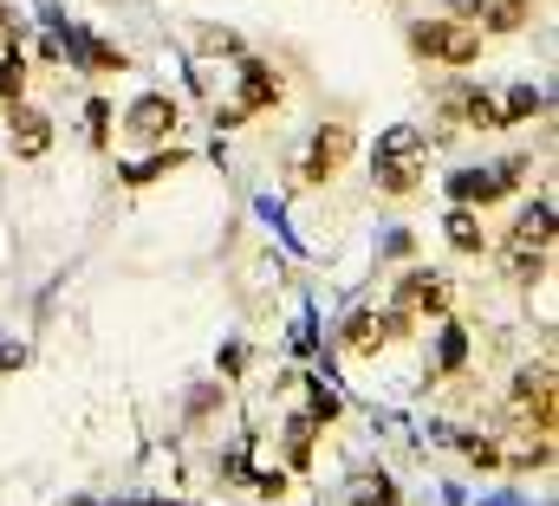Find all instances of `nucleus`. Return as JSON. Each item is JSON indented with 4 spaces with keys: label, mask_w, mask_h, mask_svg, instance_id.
Segmentation results:
<instances>
[{
    "label": "nucleus",
    "mask_w": 559,
    "mask_h": 506,
    "mask_svg": "<svg viewBox=\"0 0 559 506\" xmlns=\"http://www.w3.org/2000/svg\"><path fill=\"white\" fill-rule=\"evenodd\" d=\"M371 176H378V189L384 195H417L423 176H429V136L411 124H391L384 136H378V149H371Z\"/></svg>",
    "instance_id": "obj_1"
},
{
    "label": "nucleus",
    "mask_w": 559,
    "mask_h": 506,
    "mask_svg": "<svg viewBox=\"0 0 559 506\" xmlns=\"http://www.w3.org/2000/svg\"><path fill=\"white\" fill-rule=\"evenodd\" d=\"M411 52H417L423 65H455V72H468V65L481 59V26H468V20H417V26H411Z\"/></svg>",
    "instance_id": "obj_2"
},
{
    "label": "nucleus",
    "mask_w": 559,
    "mask_h": 506,
    "mask_svg": "<svg viewBox=\"0 0 559 506\" xmlns=\"http://www.w3.org/2000/svg\"><path fill=\"white\" fill-rule=\"evenodd\" d=\"M508 409H514V422H521V442H547V435H554V364L521 371Z\"/></svg>",
    "instance_id": "obj_3"
},
{
    "label": "nucleus",
    "mask_w": 559,
    "mask_h": 506,
    "mask_svg": "<svg viewBox=\"0 0 559 506\" xmlns=\"http://www.w3.org/2000/svg\"><path fill=\"white\" fill-rule=\"evenodd\" d=\"M436 118H442V136H455V130H501V105L481 92V85H442L436 92Z\"/></svg>",
    "instance_id": "obj_4"
},
{
    "label": "nucleus",
    "mask_w": 559,
    "mask_h": 506,
    "mask_svg": "<svg viewBox=\"0 0 559 506\" xmlns=\"http://www.w3.org/2000/svg\"><path fill=\"white\" fill-rule=\"evenodd\" d=\"M514 176H527V162L514 156V162H501V169H462L455 182H449V195L462 202V208H488V202H501V195H514Z\"/></svg>",
    "instance_id": "obj_5"
},
{
    "label": "nucleus",
    "mask_w": 559,
    "mask_h": 506,
    "mask_svg": "<svg viewBox=\"0 0 559 506\" xmlns=\"http://www.w3.org/2000/svg\"><path fill=\"white\" fill-rule=\"evenodd\" d=\"M345 162H352V124H325L312 136L306 162H299V182H332Z\"/></svg>",
    "instance_id": "obj_6"
},
{
    "label": "nucleus",
    "mask_w": 559,
    "mask_h": 506,
    "mask_svg": "<svg viewBox=\"0 0 559 506\" xmlns=\"http://www.w3.org/2000/svg\"><path fill=\"white\" fill-rule=\"evenodd\" d=\"M7 143H13L20 162H39L52 149V118L33 111V105H7Z\"/></svg>",
    "instance_id": "obj_7"
},
{
    "label": "nucleus",
    "mask_w": 559,
    "mask_h": 506,
    "mask_svg": "<svg viewBox=\"0 0 559 506\" xmlns=\"http://www.w3.org/2000/svg\"><path fill=\"white\" fill-rule=\"evenodd\" d=\"M169 130H176V98H163V92H143L124 111V136L131 143H169Z\"/></svg>",
    "instance_id": "obj_8"
},
{
    "label": "nucleus",
    "mask_w": 559,
    "mask_h": 506,
    "mask_svg": "<svg viewBox=\"0 0 559 506\" xmlns=\"http://www.w3.org/2000/svg\"><path fill=\"white\" fill-rule=\"evenodd\" d=\"M534 20V0H468V26L481 33H521Z\"/></svg>",
    "instance_id": "obj_9"
},
{
    "label": "nucleus",
    "mask_w": 559,
    "mask_h": 506,
    "mask_svg": "<svg viewBox=\"0 0 559 506\" xmlns=\"http://www.w3.org/2000/svg\"><path fill=\"white\" fill-rule=\"evenodd\" d=\"M397 305H404V312L417 305V312H436V318H442V312L455 305V292H449V279H442V273H411V279L397 286Z\"/></svg>",
    "instance_id": "obj_10"
},
{
    "label": "nucleus",
    "mask_w": 559,
    "mask_h": 506,
    "mask_svg": "<svg viewBox=\"0 0 559 506\" xmlns=\"http://www.w3.org/2000/svg\"><path fill=\"white\" fill-rule=\"evenodd\" d=\"M267 105H280V79H274V65L248 59V65H241V105H235V111L248 118V111H267Z\"/></svg>",
    "instance_id": "obj_11"
},
{
    "label": "nucleus",
    "mask_w": 559,
    "mask_h": 506,
    "mask_svg": "<svg viewBox=\"0 0 559 506\" xmlns=\"http://www.w3.org/2000/svg\"><path fill=\"white\" fill-rule=\"evenodd\" d=\"M182 162H189L182 149H156L150 162H138V169H124V182H131V189H150V182H163V176H176Z\"/></svg>",
    "instance_id": "obj_12"
},
{
    "label": "nucleus",
    "mask_w": 559,
    "mask_h": 506,
    "mask_svg": "<svg viewBox=\"0 0 559 506\" xmlns=\"http://www.w3.org/2000/svg\"><path fill=\"white\" fill-rule=\"evenodd\" d=\"M540 273H547V248H527V241L508 248V279H514V286H534Z\"/></svg>",
    "instance_id": "obj_13"
},
{
    "label": "nucleus",
    "mask_w": 559,
    "mask_h": 506,
    "mask_svg": "<svg viewBox=\"0 0 559 506\" xmlns=\"http://www.w3.org/2000/svg\"><path fill=\"white\" fill-rule=\"evenodd\" d=\"M514 241H527V248H554V208H547V202L527 208V215L514 221Z\"/></svg>",
    "instance_id": "obj_14"
},
{
    "label": "nucleus",
    "mask_w": 559,
    "mask_h": 506,
    "mask_svg": "<svg viewBox=\"0 0 559 506\" xmlns=\"http://www.w3.org/2000/svg\"><path fill=\"white\" fill-rule=\"evenodd\" d=\"M449 248H455V253H481V248H488V234H481V221H475L468 208H455V215H449Z\"/></svg>",
    "instance_id": "obj_15"
},
{
    "label": "nucleus",
    "mask_w": 559,
    "mask_h": 506,
    "mask_svg": "<svg viewBox=\"0 0 559 506\" xmlns=\"http://www.w3.org/2000/svg\"><path fill=\"white\" fill-rule=\"evenodd\" d=\"M378 345H384V325H378V318H371V312H365V318H352V325H345V351H352V358H371V351H378Z\"/></svg>",
    "instance_id": "obj_16"
},
{
    "label": "nucleus",
    "mask_w": 559,
    "mask_h": 506,
    "mask_svg": "<svg viewBox=\"0 0 559 506\" xmlns=\"http://www.w3.org/2000/svg\"><path fill=\"white\" fill-rule=\"evenodd\" d=\"M26 98V65H20V52L7 46L0 52V105H20Z\"/></svg>",
    "instance_id": "obj_17"
},
{
    "label": "nucleus",
    "mask_w": 559,
    "mask_h": 506,
    "mask_svg": "<svg viewBox=\"0 0 559 506\" xmlns=\"http://www.w3.org/2000/svg\"><path fill=\"white\" fill-rule=\"evenodd\" d=\"M286 461H293V468H306V461H312V415L286 422Z\"/></svg>",
    "instance_id": "obj_18"
},
{
    "label": "nucleus",
    "mask_w": 559,
    "mask_h": 506,
    "mask_svg": "<svg viewBox=\"0 0 559 506\" xmlns=\"http://www.w3.org/2000/svg\"><path fill=\"white\" fill-rule=\"evenodd\" d=\"M534 111H540V92H527V85H521V92H514V98L501 105V130L521 124V118H534Z\"/></svg>",
    "instance_id": "obj_19"
},
{
    "label": "nucleus",
    "mask_w": 559,
    "mask_h": 506,
    "mask_svg": "<svg viewBox=\"0 0 559 506\" xmlns=\"http://www.w3.org/2000/svg\"><path fill=\"white\" fill-rule=\"evenodd\" d=\"M468 358V338H462V325H442V371H455Z\"/></svg>",
    "instance_id": "obj_20"
},
{
    "label": "nucleus",
    "mask_w": 559,
    "mask_h": 506,
    "mask_svg": "<svg viewBox=\"0 0 559 506\" xmlns=\"http://www.w3.org/2000/svg\"><path fill=\"white\" fill-rule=\"evenodd\" d=\"M92 143H98V149L111 143V105H105V98L92 105Z\"/></svg>",
    "instance_id": "obj_21"
},
{
    "label": "nucleus",
    "mask_w": 559,
    "mask_h": 506,
    "mask_svg": "<svg viewBox=\"0 0 559 506\" xmlns=\"http://www.w3.org/2000/svg\"><path fill=\"white\" fill-rule=\"evenodd\" d=\"M202 52H241V39L235 33H202Z\"/></svg>",
    "instance_id": "obj_22"
},
{
    "label": "nucleus",
    "mask_w": 559,
    "mask_h": 506,
    "mask_svg": "<svg viewBox=\"0 0 559 506\" xmlns=\"http://www.w3.org/2000/svg\"><path fill=\"white\" fill-rule=\"evenodd\" d=\"M332 415H338V396L319 389V396H312V422H332Z\"/></svg>",
    "instance_id": "obj_23"
},
{
    "label": "nucleus",
    "mask_w": 559,
    "mask_h": 506,
    "mask_svg": "<svg viewBox=\"0 0 559 506\" xmlns=\"http://www.w3.org/2000/svg\"><path fill=\"white\" fill-rule=\"evenodd\" d=\"M13 46V7H0V52Z\"/></svg>",
    "instance_id": "obj_24"
},
{
    "label": "nucleus",
    "mask_w": 559,
    "mask_h": 506,
    "mask_svg": "<svg viewBox=\"0 0 559 506\" xmlns=\"http://www.w3.org/2000/svg\"><path fill=\"white\" fill-rule=\"evenodd\" d=\"M358 506H397V501H391V487H378V494H365Z\"/></svg>",
    "instance_id": "obj_25"
}]
</instances>
